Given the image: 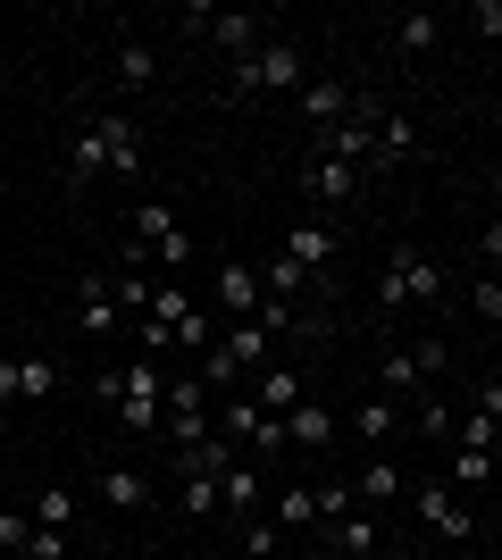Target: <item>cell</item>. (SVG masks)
<instances>
[{"label":"cell","instance_id":"obj_18","mask_svg":"<svg viewBox=\"0 0 502 560\" xmlns=\"http://www.w3.org/2000/svg\"><path fill=\"white\" fill-rule=\"evenodd\" d=\"M410 151H419V126H410L402 109H385L377 117V160H369V167H402Z\"/></svg>","mask_w":502,"mask_h":560},{"label":"cell","instance_id":"obj_7","mask_svg":"<svg viewBox=\"0 0 502 560\" xmlns=\"http://www.w3.org/2000/svg\"><path fill=\"white\" fill-rule=\"evenodd\" d=\"M118 318H126L118 277H84V284H75V327H84V335H118Z\"/></svg>","mask_w":502,"mask_h":560},{"label":"cell","instance_id":"obj_3","mask_svg":"<svg viewBox=\"0 0 502 560\" xmlns=\"http://www.w3.org/2000/svg\"><path fill=\"white\" fill-rule=\"evenodd\" d=\"M444 369H453V351L435 343V335H419V343H402V351H385V401H394V394H428Z\"/></svg>","mask_w":502,"mask_h":560},{"label":"cell","instance_id":"obj_32","mask_svg":"<svg viewBox=\"0 0 502 560\" xmlns=\"http://www.w3.org/2000/svg\"><path fill=\"white\" fill-rule=\"evenodd\" d=\"M469 310H478V318H494V327H502V277H494V268H486V277L469 284Z\"/></svg>","mask_w":502,"mask_h":560},{"label":"cell","instance_id":"obj_27","mask_svg":"<svg viewBox=\"0 0 502 560\" xmlns=\"http://www.w3.org/2000/svg\"><path fill=\"white\" fill-rule=\"evenodd\" d=\"M410 427H419V435H453V401H444V394H435V385H428V394H419V410H410Z\"/></svg>","mask_w":502,"mask_h":560},{"label":"cell","instance_id":"obj_31","mask_svg":"<svg viewBox=\"0 0 502 560\" xmlns=\"http://www.w3.org/2000/svg\"><path fill=\"white\" fill-rule=\"evenodd\" d=\"M453 435H460L469 452H494V444H502V427H494V419H478V410H460V427H453Z\"/></svg>","mask_w":502,"mask_h":560},{"label":"cell","instance_id":"obj_14","mask_svg":"<svg viewBox=\"0 0 502 560\" xmlns=\"http://www.w3.org/2000/svg\"><path fill=\"white\" fill-rule=\"evenodd\" d=\"M167 234H185V226H176V210H167V201H135V210H126V243H135V252H160V243H167Z\"/></svg>","mask_w":502,"mask_h":560},{"label":"cell","instance_id":"obj_10","mask_svg":"<svg viewBox=\"0 0 502 560\" xmlns=\"http://www.w3.org/2000/svg\"><path fill=\"white\" fill-rule=\"evenodd\" d=\"M335 435H343V419H335L327 401H293V410H285V444L293 452H327Z\"/></svg>","mask_w":502,"mask_h":560},{"label":"cell","instance_id":"obj_35","mask_svg":"<svg viewBox=\"0 0 502 560\" xmlns=\"http://www.w3.org/2000/svg\"><path fill=\"white\" fill-rule=\"evenodd\" d=\"M469 25H478L486 43H502V0H478V9H469Z\"/></svg>","mask_w":502,"mask_h":560},{"label":"cell","instance_id":"obj_15","mask_svg":"<svg viewBox=\"0 0 502 560\" xmlns=\"http://www.w3.org/2000/svg\"><path fill=\"white\" fill-rule=\"evenodd\" d=\"M151 84H160V43L126 34L118 43V93H151Z\"/></svg>","mask_w":502,"mask_h":560},{"label":"cell","instance_id":"obj_16","mask_svg":"<svg viewBox=\"0 0 502 560\" xmlns=\"http://www.w3.org/2000/svg\"><path fill=\"white\" fill-rule=\"evenodd\" d=\"M93 176H109V151H101V126L84 117V126H75V142H68V185L84 192Z\"/></svg>","mask_w":502,"mask_h":560},{"label":"cell","instance_id":"obj_1","mask_svg":"<svg viewBox=\"0 0 502 560\" xmlns=\"http://www.w3.org/2000/svg\"><path fill=\"white\" fill-rule=\"evenodd\" d=\"M302 84H311V68H302V50L285 34H268L252 59L226 68V101H268V93H302Z\"/></svg>","mask_w":502,"mask_h":560},{"label":"cell","instance_id":"obj_21","mask_svg":"<svg viewBox=\"0 0 502 560\" xmlns=\"http://www.w3.org/2000/svg\"><path fill=\"white\" fill-rule=\"evenodd\" d=\"M176 502H185V518H218V511H226V486H218L210 468H185V486H176Z\"/></svg>","mask_w":502,"mask_h":560},{"label":"cell","instance_id":"obj_11","mask_svg":"<svg viewBox=\"0 0 502 560\" xmlns=\"http://www.w3.org/2000/svg\"><path fill=\"white\" fill-rule=\"evenodd\" d=\"M201 43H218L226 59H252V50L268 43L260 18H243V9H210V25H201Z\"/></svg>","mask_w":502,"mask_h":560},{"label":"cell","instance_id":"obj_38","mask_svg":"<svg viewBox=\"0 0 502 560\" xmlns=\"http://www.w3.org/2000/svg\"><path fill=\"white\" fill-rule=\"evenodd\" d=\"M0 401H17V360H0Z\"/></svg>","mask_w":502,"mask_h":560},{"label":"cell","instance_id":"obj_17","mask_svg":"<svg viewBox=\"0 0 502 560\" xmlns=\"http://www.w3.org/2000/svg\"><path fill=\"white\" fill-rule=\"evenodd\" d=\"M435 43H444V18H428V9H402V18H394V50H402V59H428Z\"/></svg>","mask_w":502,"mask_h":560},{"label":"cell","instance_id":"obj_36","mask_svg":"<svg viewBox=\"0 0 502 560\" xmlns=\"http://www.w3.org/2000/svg\"><path fill=\"white\" fill-rule=\"evenodd\" d=\"M469 410H478V419H494V427H502V376H486V385H478V401H469Z\"/></svg>","mask_w":502,"mask_h":560},{"label":"cell","instance_id":"obj_30","mask_svg":"<svg viewBox=\"0 0 502 560\" xmlns=\"http://www.w3.org/2000/svg\"><path fill=\"white\" fill-rule=\"evenodd\" d=\"M68 518H75V493H59V486L34 493V527H68Z\"/></svg>","mask_w":502,"mask_h":560},{"label":"cell","instance_id":"obj_9","mask_svg":"<svg viewBox=\"0 0 502 560\" xmlns=\"http://www.w3.org/2000/svg\"><path fill=\"white\" fill-rule=\"evenodd\" d=\"M302 117H311V135L343 126V117H352V84H343V75H311V84H302Z\"/></svg>","mask_w":502,"mask_h":560},{"label":"cell","instance_id":"obj_41","mask_svg":"<svg viewBox=\"0 0 502 560\" xmlns=\"http://www.w3.org/2000/svg\"><path fill=\"white\" fill-rule=\"evenodd\" d=\"M0 560H9V552H0Z\"/></svg>","mask_w":502,"mask_h":560},{"label":"cell","instance_id":"obj_19","mask_svg":"<svg viewBox=\"0 0 502 560\" xmlns=\"http://www.w3.org/2000/svg\"><path fill=\"white\" fill-rule=\"evenodd\" d=\"M394 427H402V410L377 394V401H360L352 419H343V435H360V444H377V452H385V435H394Z\"/></svg>","mask_w":502,"mask_h":560},{"label":"cell","instance_id":"obj_29","mask_svg":"<svg viewBox=\"0 0 502 560\" xmlns=\"http://www.w3.org/2000/svg\"><path fill=\"white\" fill-rule=\"evenodd\" d=\"M277 544H285L277 518H243V552H252V560H277Z\"/></svg>","mask_w":502,"mask_h":560},{"label":"cell","instance_id":"obj_25","mask_svg":"<svg viewBox=\"0 0 502 560\" xmlns=\"http://www.w3.org/2000/svg\"><path fill=\"white\" fill-rule=\"evenodd\" d=\"M352 493H360V502H394V493H402V468H394V460L377 452V460H369V468L352 477Z\"/></svg>","mask_w":502,"mask_h":560},{"label":"cell","instance_id":"obj_6","mask_svg":"<svg viewBox=\"0 0 502 560\" xmlns=\"http://www.w3.org/2000/svg\"><path fill=\"white\" fill-rule=\"evenodd\" d=\"M302 192H311L318 210H343L360 192V167L352 160H327V151H311V167H302Z\"/></svg>","mask_w":502,"mask_h":560},{"label":"cell","instance_id":"obj_26","mask_svg":"<svg viewBox=\"0 0 502 560\" xmlns=\"http://www.w3.org/2000/svg\"><path fill=\"white\" fill-rule=\"evenodd\" d=\"M59 394V360H17V401H50Z\"/></svg>","mask_w":502,"mask_h":560},{"label":"cell","instance_id":"obj_20","mask_svg":"<svg viewBox=\"0 0 502 560\" xmlns=\"http://www.w3.org/2000/svg\"><path fill=\"white\" fill-rule=\"evenodd\" d=\"M327 536H335V552H343V560H369V552H377V518L343 511V518H327Z\"/></svg>","mask_w":502,"mask_h":560},{"label":"cell","instance_id":"obj_4","mask_svg":"<svg viewBox=\"0 0 502 560\" xmlns=\"http://www.w3.org/2000/svg\"><path fill=\"white\" fill-rule=\"evenodd\" d=\"M210 302H218V318H260V268L252 259H218V277H210Z\"/></svg>","mask_w":502,"mask_h":560},{"label":"cell","instance_id":"obj_24","mask_svg":"<svg viewBox=\"0 0 502 560\" xmlns=\"http://www.w3.org/2000/svg\"><path fill=\"white\" fill-rule=\"evenodd\" d=\"M277 527H318V486H277Z\"/></svg>","mask_w":502,"mask_h":560},{"label":"cell","instance_id":"obj_5","mask_svg":"<svg viewBox=\"0 0 502 560\" xmlns=\"http://www.w3.org/2000/svg\"><path fill=\"white\" fill-rule=\"evenodd\" d=\"M101 126V151H109V176H143V126L126 109H93Z\"/></svg>","mask_w":502,"mask_h":560},{"label":"cell","instance_id":"obj_13","mask_svg":"<svg viewBox=\"0 0 502 560\" xmlns=\"http://www.w3.org/2000/svg\"><path fill=\"white\" fill-rule=\"evenodd\" d=\"M252 401H260L268 419H285L293 401H311V394H302V369H285V360H268V369L252 376Z\"/></svg>","mask_w":502,"mask_h":560},{"label":"cell","instance_id":"obj_28","mask_svg":"<svg viewBox=\"0 0 502 560\" xmlns=\"http://www.w3.org/2000/svg\"><path fill=\"white\" fill-rule=\"evenodd\" d=\"M494 477H502V460H494V452H469V444L453 452V486H494Z\"/></svg>","mask_w":502,"mask_h":560},{"label":"cell","instance_id":"obj_37","mask_svg":"<svg viewBox=\"0 0 502 560\" xmlns=\"http://www.w3.org/2000/svg\"><path fill=\"white\" fill-rule=\"evenodd\" d=\"M478 252H486V268L502 277V226H486V234H478Z\"/></svg>","mask_w":502,"mask_h":560},{"label":"cell","instance_id":"obj_33","mask_svg":"<svg viewBox=\"0 0 502 560\" xmlns=\"http://www.w3.org/2000/svg\"><path fill=\"white\" fill-rule=\"evenodd\" d=\"M25 560H68V527H34V536H25Z\"/></svg>","mask_w":502,"mask_h":560},{"label":"cell","instance_id":"obj_8","mask_svg":"<svg viewBox=\"0 0 502 560\" xmlns=\"http://www.w3.org/2000/svg\"><path fill=\"white\" fill-rule=\"evenodd\" d=\"M410 502H419V527H428V536H469V527H478V518H469V502H460L453 486H428V493H410Z\"/></svg>","mask_w":502,"mask_h":560},{"label":"cell","instance_id":"obj_23","mask_svg":"<svg viewBox=\"0 0 502 560\" xmlns=\"http://www.w3.org/2000/svg\"><path fill=\"white\" fill-rule=\"evenodd\" d=\"M218 486H226V511H235V518H252V511H260V493H268L260 486V460H235Z\"/></svg>","mask_w":502,"mask_h":560},{"label":"cell","instance_id":"obj_40","mask_svg":"<svg viewBox=\"0 0 502 560\" xmlns=\"http://www.w3.org/2000/svg\"><path fill=\"white\" fill-rule=\"evenodd\" d=\"M494 201H502V185H494Z\"/></svg>","mask_w":502,"mask_h":560},{"label":"cell","instance_id":"obj_39","mask_svg":"<svg viewBox=\"0 0 502 560\" xmlns=\"http://www.w3.org/2000/svg\"><path fill=\"white\" fill-rule=\"evenodd\" d=\"M494 518H502V502H494Z\"/></svg>","mask_w":502,"mask_h":560},{"label":"cell","instance_id":"obj_22","mask_svg":"<svg viewBox=\"0 0 502 560\" xmlns=\"http://www.w3.org/2000/svg\"><path fill=\"white\" fill-rule=\"evenodd\" d=\"M101 493H109V511H151V502H160L143 468H109V477H101Z\"/></svg>","mask_w":502,"mask_h":560},{"label":"cell","instance_id":"obj_12","mask_svg":"<svg viewBox=\"0 0 502 560\" xmlns=\"http://www.w3.org/2000/svg\"><path fill=\"white\" fill-rule=\"evenodd\" d=\"M285 259L302 268V277H327V268H335V226H327V218L293 226V234H285Z\"/></svg>","mask_w":502,"mask_h":560},{"label":"cell","instance_id":"obj_34","mask_svg":"<svg viewBox=\"0 0 502 560\" xmlns=\"http://www.w3.org/2000/svg\"><path fill=\"white\" fill-rule=\"evenodd\" d=\"M151 259H160V268H176V277H185V259H192V234H167V243H160V252H151Z\"/></svg>","mask_w":502,"mask_h":560},{"label":"cell","instance_id":"obj_2","mask_svg":"<svg viewBox=\"0 0 502 560\" xmlns=\"http://www.w3.org/2000/svg\"><path fill=\"white\" fill-rule=\"evenodd\" d=\"M377 293H385V318H394V310H410V302H435V293H444V268H435V252H419V243H394V252H385Z\"/></svg>","mask_w":502,"mask_h":560}]
</instances>
